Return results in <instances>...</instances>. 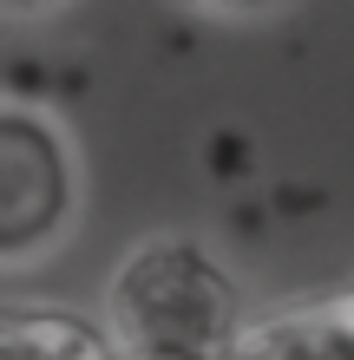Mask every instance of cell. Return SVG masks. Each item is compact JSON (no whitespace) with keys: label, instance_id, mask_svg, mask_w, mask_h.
<instances>
[{"label":"cell","instance_id":"obj_1","mask_svg":"<svg viewBox=\"0 0 354 360\" xmlns=\"http://www.w3.org/2000/svg\"><path fill=\"white\" fill-rule=\"evenodd\" d=\"M106 334L138 360H236L243 295L191 236H151L118 262L106 288Z\"/></svg>","mask_w":354,"mask_h":360},{"label":"cell","instance_id":"obj_2","mask_svg":"<svg viewBox=\"0 0 354 360\" xmlns=\"http://www.w3.org/2000/svg\"><path fill=\"white\" fill-rule=\"evenodd\" d=\"M72 217V151L39 112H0V256L27 262Z\"/></svg>","mask_w":354,"mask_h":360},{"label":"cell","instance_id":"obj_3","mask_svg":"<svg viewBox=\"0 0 354 360\" xmlns=\"http://www.w3.org/2000/svg\"><path fill=\"white\" fill-rule=\"evenodd\" d=\"M236 360H354V288L256 321Z\"/></svg>","mask_w":354,"mask_h":360},{"label":"cell","instance_id":"obj_4","mask_svg":"<svg viewBox=\"0 0 354 360\" xmlns=\"http://www.w3.org/2000/svg\"><path fill=\"white\" fill-rule=\"evenodd\" d=\"M112 334L59 308H7L0 321V360H112Z\"/></svg>","mask_w":354,"mask_h":360},{"label":"cell","instance_id":"obj_5","mask_svg":"<svg viewBox=\"0 0 354 360\" xmlns=\"http://www.w3.org/2000/svg\"><path fill=\"white\" fill-rule=\"evenodd\" d=\"M184 7H203V13H276L282 0H184Z\"/></svg>","mask_w":354,"mask_h":360},{"label":"cell","instance_id":"obj_6","mask_svg":"<svg viewBox=\"0 0 354 360\" xmlns=\"http://www.w3.org/2000/svg\"><path fill=\"white\" fill-rule=\"evenodd\" d=\"M7 13H39V7H53V0H0Z\"/></svg>","mask_w":354,"mask_h":360},{"label":"cell","instance_id":"obj_7","mask_svg":"<svg viewBox=\"0 0 354 360\" xmlns=\"http://www.w3.org/2000/svg\"><path fill=\"white\" fill-rule=\"evenodd\" d=\"M112 360H138V354H112Z\"/></svg>","mask_w":354,"mask_h":360}]
</instances>
